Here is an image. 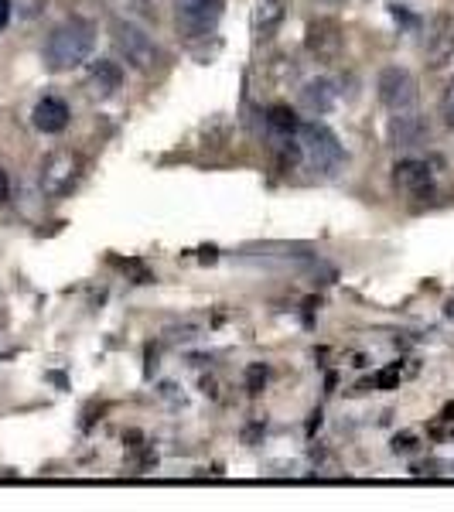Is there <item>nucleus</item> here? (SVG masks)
Masks as SVG:
<instances>
[{
  "label": "nucleus",
  "mask_w": 454,
  "mask_h": 512,
  "mask_svg": "<svg viewBox=\"0 0 454 512\" xmlns=\"http://www.w3.org/2000/svg\"><path fill=\"white\" fill-rule=\"evenodd\" d=\"M96 48V28L86 18H69L48 35L45 41V65L52 72L79 69Z\"/></svg>",
  "instance_id": "f257e3e1"
},
{
  "label": "nucleus",
  "mask_w": 454,
  "mask_h": 512,
  "mask_svg": "<svg viewBox=\"0 0 454 512\" xmlns=\"http://www.w3.org/2000/svg\"><path fill=\"white\" fill-rule=\"evenodd\" d=\"M297 147H301V158L315 175L332 178L342 171L345 151L325 123H301V127H297Z\"/></svg>",
  "instance_id": "f03ea898"
},
{
  "label": "nucleus",
  "mask_w": 454,
  "mask_h": 512,
  "mask_svg": "<svg viewBox=\"0 0 454 512\" xmlns=\"http://www.w3.org/2000/svg\"><path fill=\"white\" fill-rule=\"evenodd\" d=\"M110 31H113V45H117L120 59L127 62L130 69H137L140 76H151V72L161 69V62H164L161 45L151 35H147L140 24L117 18Z\"/></svg>",
  "instance_id": "7ed1b4c3"
},
{
  "label": "nucleus",
  "mask_w": 454,
  "mask_h": 512,
  "mask_svg": "<svg viewBox=\"0 0 454 512\" xmlns=\"http://www.w3.org/2000/svg\"><path fill=\"white\" fill-rule=\"evenodd\" d=\"M178 31L188 41H202L216 35L222 21V0H178L175 4Z\"/></svg>",
  "instance_id": "20e7f679"
},
{
  "label": "nucleus",
  "mask_w": 454,
  "mask_h": 512,
  "mask_svg": "<svg viewBox=\"0 0 454 512\" xmlns=\"http://www.w3.org/2000/svg\"><path fill=\"white\" fill-rule=\"evenodd\" d=\"M376 89H379V103L390 113L417 110V79L407 69H400V65H386L376 79Z\"/></svg>",
  "instance_id": "39448f33"
},
{
  "label": "nucleus",
  "mask_w": 454,
  "mask_h": 512,
  "mask_svg": "<svg viewBox=\"0 0 454 512\" xmlns=\"http://www.w3.org/2000/svg\"><path fill=\"white\" fill-rule=\"evenodd\" d=\"M82 175V161L72 151H55L41 164V192L45 195H65Z\"/></svg>",
  "instance_id": "423d86ee"
},
{
  "label": "nucleus",
  "mask_w": 454,
  "mask_h": 512,
  "mask_svg": "<svg viewBox=\"0 0 454 512\" xmlns=\"http://www.w3.org/2000/svg\"><path fill=\"white\" fill-rule=\"evenodd\" d=\"M424 59L431 69H441L454 59V18L451 14H434L424 35Z\"/></svg>",
  "instance_id": "0eeeda50"
},
{
  "label": "nucleus",
  "mask_w": 454,
  "mask_h": 512,
  "mask_svg": "<svg viewBox=\"0 0 454 512\" xmlns=\"http://www.w3.org/2000/svg\"><path fill=\"white\" fill-rule=\"evenodd\" d=\"M393 181H396V188H400V192H407V195H414V198H424V195L434 192L431 164L417 161V158H407V161L396 164V168H393Z\"/></svg>",
  "instance_id": "6e6552de"
},
{
  "label": "nucleus",
  "mask_w": 454,
  "mask_h": 512,
  "mask_svg": "<svg viewBox=\"0 0 454 512\" xmlns=\"http://www.w3.org/2000/svg\"><path fill=\"white\" fill-rule=\"evenodd\" d=\"M390 134H393L396 147H403V151H414V147L427 144V137H431V127H427V120L420 117L417 110H403V113H393Z\"/></svg>",
  "instance_id": "1a4fd4ad"
},
{
  "label": "nucleus",
  "mask_w": 454,
  "mask_h": 512,
  "mask_svg": "<svg viewBox=\"0 0 454 512\" xmlns=\"http://www.w3.org/2000/svg\"><path fill=\"white\" fill-rule=\"evenodd\" d=\"M69 103L59 96H45L35 103V110H31V123H35V130L41 134H62L65 127H69Z\"/></svg>",
  "instance_id": "9d476101"
},
{
  "label": "nucleus",
  "mask_w": 454,
  "mask_h": 512,
  "mask_svg": "<svg viewBox=\"0 0 454 512\" xmlns=\"http://www.w3.org/2000/svg\"><path fill=\"white\" fill-rule=\"evenodd\" d=\"M342 28H338L335 21L328 18H318L311 21L308 28V48L318 55V59H338V52H342Z\"/></svg>",
  "instance_id": "9b49d317"
},
{
  "label": "nucleus",
  "mask_w": 454,
  "mask_h": 512,
  "mask_svg": "<svg viewBox=\"0 0 454 512\" xmlns=\"http://www.w3.org/2000/svg\"><path fill=\"white\" fill-rule=\"evenodd\" d=\"M301 106L308 113H315V117H321V113H328L332 106L338 103V89L332 79H311L301 86Z\"/></svg>",
  "instance_id": "f8f14e48"
},
{
  "label": "nucleus",
  "mask_w": 454,
  "mask_h": 512,
  "mask_svg": "<svg viewBox=\"0 0 454 512\" xmlns=\"http://www.w3.org/2000/svg\"><path fill=\"white\" fill-rule=\"evenodd\" d=\"M120 86H123L120 62H110V59L93 62V69H89V89H93V96L106 99V96L120 93Z\"/></svg>",
  "instance_id": "ddd939ff"
},
{
  "label": "nucleus",
  "mask_w": 454,
  "mask_h": 512,
  "mask_svg": "<svg viewBox=\"0 0 454 512\" xmlns=\"http://www.w3.org/2000/svg\"><path fill=\"white\" fill-rule=\"evenodd\" d=\"M284 18H287L284 0H257V7H253V31H257L260 41H267L277 35Z\"/></svg>",
  "instance_id": "4468645a"
},
{
  "label": "nucleus",
  "mask_w": 454,
  "mask_h": 512,
  "mask_svg": "<svg viewBox=\"0 0 454 512\" xmlns=\"http://www.w3.org/2000/svg\"><path fill=\"white\" fill-rule=\"evenodd\" d=\"M267 123H270V130H274V134H284V137L297 134V127H301L287 106H274V110H270V117H267Z\"/></svg>",
  "instance_id": "2eb2a0df"
},
{
  "label": "nucleus",
  "mask_w": 454,
  "mask_h": 512,
  "mask_svg": "<svg viewBox=\"0 0 454 512\" xmlns=\"http://www.w3.org/2000/svg\"><path fill=\"white\" fill-rule=\"evenodd\" d=\"M441 117L448 127H454V79L444 86V93H441Z\"/></svg>",
  "instance_id": "dca6fc26"
},
{
  "label": "nucleus",
  "mask_w": 454,
  "mask_h": 512,
  "mask_svg": "<svg viewBox=\"0 0 454 512\" xmlns=\"http://www.w3.org/2000/svg\"><path fill=\"white\" fill-rule=\"evenodd\" d=\"M7 198H11V178H7V171L0 168V205H4Z\"/></svg>",
  "instance_id": "f3484780"
},
{
  "label": "nucleus",
  "mask_w": 454,
  "mask_h": 512,
  "mask_svg": "<svg viewBox=\"0 0 454 512\" xmlns=\"http://www.w3.org/2000/svg\"><path fill=\"white\" fill-rule=\"evenodd\" d=\"M7 21H11V0H0V31L7 28Z\"/></svg>",
  "instance_id": "a211bd4d"
},
{
  "label": "nucleus",
  "mask_w": 454,
  "mask_h": 512,
  "mask_svg": "<svg viewBox=\"0 0 454 512\" xmlns=\"http://www.w3.org/2000/svg\"><path fill=\"white\" fill-rule=\"evenodd\" d=\"M318 4H328V7H335V4H345V0H318Z\"/></svg>",
  "instance_id": "6ab92c4d"
}]
</instances>
